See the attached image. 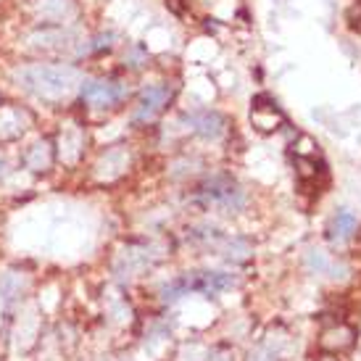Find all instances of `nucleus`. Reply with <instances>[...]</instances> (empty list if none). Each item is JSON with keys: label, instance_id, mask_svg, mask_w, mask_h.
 <instances>
[{"label": "nucleus", "instance_id": "1", "mask_svg": "<svg viewBox=\"0 0 361 361\" xmlns=\"http://www.w3.org/2000/svg\"><path fill=\"white\" fill-rule=\"evenodd\" d=\"M13 80L42 101H63L80 90L82 71L71 63H24L13 71Z\"/></svg>", "mask_w": 361, "mask_h": 361}, {"label": "nucleus", "instance_id": "2", "mask_svg": "<svg viewBox=\"0 0 361 361\" xmlns=\"http://www.w3.org/2000/svg\"><path fill=\"white\" fill-rule=\"evenodd\" d=\"M235 285V277L232 274H224V271H188L177 280H171L169 285H164L161 290V298L164 301H177L188 293H203V295H216V293L230 290Z\"/></svg>", "mask_w": 361, "mask_h": 361}, {"label": "nucleus", "instance_id": "3", "mask_svg": "<svg viewBox=\"0 0 361 361\" xmlns=\"http://www.w3.org/2000/svg\"><path fill=\"white\" fill-rule=\"evenodd\" d=\"M195 198L206 206V209H219L224 214H235L245 206V192L240 185L232 180L230 174H214L195 188Z\"/></svg>", "mask_w": 361, "mask_h": 361}, {"label": "nucleus", "instance_id": "4", "mask_svg": "<svg viewBox=\"0 0 361 361\" xmlns=\"http://www.w3.org/2000/svg\"><path fill=\"white\" fill-rule=\"evenodd\" d=\"M130 85L114 77H92L82 80L80 85V101L87 109H116L119 103L127 101Z\"/></svg>", "mask_w": 361, "mask_h": 361}, {"label": "nucleus", "instance_id": "5", "mask_svg": "<svg viewBox=\"0 0 361 361\" xmlns=\"http://www.w3.org/2000/svg\"><path fill=\"white\" fill-rule=\"evenodd\" d=\"M171 98H174V90H171L169 85H148L137 95V106H135L132 121L135 124H151V121H156V116L169 106Z\"/></svg>", "mask_w": 361, "mask_h": 361}, {"label": "nucleus", "instance_id": "6", "mask_svg": "<svg viewBox=\"0 0 361 361\" xmlns=\"http://www.w3.org/2000/svg\"><path fill=\"white\" fill-rule=\"evenodd\" d=\"M251 124L261 135H269V132H277L285 124V114L269 95H259V98H253L251 106Z\"/></svg>", "mask_w": 361, "mask_h": 361}, {"label": "nucleus", "instance_id": "7", "mask_svg": "<svg viewBox=\"0 0 361 361\" xmlns=\"http://www.w3.org/2000/svg\"><path fill=\"white\" fill-rule=\"evenodd\" d=\"M32 51H63L74 45V32L63 30V27H42V30H35L27 40Z\"/></svg>", "mask_w": 361, "mask_h": 361}, {"label": "nucleus", "instance_id": "8", "mask_svg": "<svg viewBox=\"0 0 361 361\" xmlns=\"http://www.w3.org/2000/svg\"><path fill=\"white\" fill-rule=\"evenodd\" d=\"M188 124L192 127V132L203 137V140H219L221 135L227 132V119L221 116L219 111H198L188 116Z\"/></svg>", "mask_w": 361, "mask_h": 361}, {"label": "nucleus", "instance_id": "9", "mask_svg": "<svg viewBox=\"0 0 361 361\" xmlns=\"http://www.w3.org/2000/svg\"><path fill=\"white\" fill-rule=\"evenodd\" d=\"M356 341V332L351 327H345V324H338V327H332V330H324L322 335V348H327V351H348Z\"/></svg>", "mask_w": 361, "mask_h": 361}, {"label": "nucleus", "instance_id": "10", "mask_svg": "<svg viewBox=\"0 0 361 361\" xmlns=\"http://www.w3.org/2000/svg\"><path fill=\"white\" fill-rule=\"evenodd\" d=\"M356 227H359V221H356V216H353L351 211H338V214L332 216L330 230L327 232H330L332 243H345L353 232H356Z\"/></svg>", "mask_w": 361, "mask_h": 361}, {"label": "nucleus", "instance_id": "11", "mask_svg": "<svg viewBox=\"0 0 361 361\" xmlns=\"http://www.w3.org/2000/svg\"><path fill=\"white\" fill-rule=\"evenodd\" d=\"M145 59H148V56H145V51H142L140 45H135L130 51V56H124V61H130V66H142Z\"/></svg>", "mask_w": 361, "mask_h": 361}, {"label": "nucleus", "instance_id": "12", "mask_svg": "<svg viewBox=\"0 0 361 361\" xmlns=\"http://www.w3.org/2000/svg\"><path fill=\"white\" fill-rule=\"evenodd\" d=\"M348 24H351V30H359L361 32V0L348 11Z\"/></svg>", "mask_w": 361, "mask_h": 361}, {"label": "nucleus", "instance_id": "13", "mask_svg": "<svg viewBox=\"0 0 361 361\" xmlns=\"http://www.w3.org/2000/svg\"><path fill=\"white\" fill-rule=\"evenodd\" d=\"M166 3H169V6L177 11V13H182V3H180V0H166Z\"/></svg>", "mask_w": 361, "mask_h": 361}, {"label": "nucleus", "instance_id": "14", "mask_svg": "<svg viewBox=\"0 0 361 361\" xmlns=\"http://www.w3.org/2000/svg\"><path fill=\"white\" fill-rule=\"evenodd\" d=\"M317 361H338V359H335L332 353H324V356H319V359H317Z\"/></svg>", "mask_w": 361, "mask_h": 361}]
</instances>
